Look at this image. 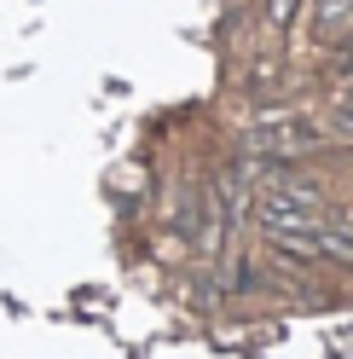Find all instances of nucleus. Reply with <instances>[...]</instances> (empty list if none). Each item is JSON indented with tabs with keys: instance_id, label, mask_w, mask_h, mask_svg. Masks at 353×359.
<instances>
[{
	"instance_id": "obj_4",
	"label": "nucleus",
	"mask_w": 353,
	"mask_h": 359,
	"mask_svg": "<svg viewBox=\"0 0 353 359\" xmlns=\"http://www.w3.org/2000/svg\"><path fill=\"white\" fill-rule=\"evenodd\" d=\"M347 12H353V0H324V6H319V35H330L336 18H347Z\"/></svg>"
},
{
	"instance_id": "obj_3",
	"label": "nucleus",
	"mask_w": 353,
	"mask_h": 359,
	"mask_svg": "<svg viewBox=\"0 0 353 359\" xmlns=\"http://www.w3.org/2000/svg\"><path fill=\"white\" fill-rule=\"evenodd\" d=\"M313 238H319V261H342V266H353V232H347V226H330V220H319Z\"/></svg>"
},
{
	"instance_id": "obj_1",
	"label": "nucleus",
	"mask_w": 353,
	"mask_h": 359,
	"mask_svg": "<svg viewBox=\"0 0 353 359\" xmlns=\"http://www.w3.org/2000/svg\"><path fill=\"white\" fill-rule=\"evenodd\" d=\"M255 215H261V232H313L319 226V209H301V203H284V197H261V203H255Z\"/></svg>"
},
{
	"instance_id": "obj_5",
	"label": "nucleus",
	"mask_w": 353,
	"mask_h": 359,
	"mask_svg": "<svg viewBox=\"0 0 353 359\" xmlns=\"http://www.w3.org/2000/svg\"><path fill=\"white\" fill-rule=\"evenodd\" d=\"M296 12H301V0H272V24H290Z\"/></svg>"
},
{
	"instance_id": "obj_2",
	"label": "nucleus",
	"mask_w": 353,
	"mask_h": 359,
	"mask_svg": "<svg viewBox=\"0 0 353 359\" xmlns=\"http://www.w3.org/2000/svg\"><path fill=\"white\" fill-rule=\"evenodd\" d=\"M272 180H267V191L272 197H284V203H301V209H319L324 215V191L313 186V180H301V174H278V168H267Z\"/></svg>"
},
{
	"instance_id": "obj_6",
	"label": "nucleus",
	"mask_w": 353,
	"mask_h": 359,
	"mask_svg": "<svg viewBox=\"0 0 353 359\" xmlns=\"http://www.w3.org/2000/svg\"><path fill=\"white\" fill-rule=\"evenodd\" d=\"M336 128H342L347 140H353V99H342V110H336Z\"/></svg>"
}]
</instances>
